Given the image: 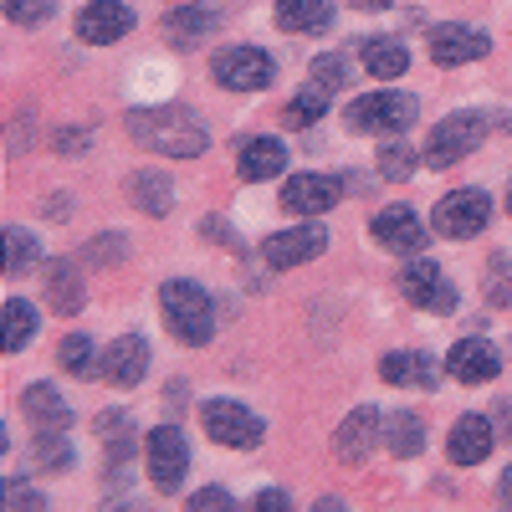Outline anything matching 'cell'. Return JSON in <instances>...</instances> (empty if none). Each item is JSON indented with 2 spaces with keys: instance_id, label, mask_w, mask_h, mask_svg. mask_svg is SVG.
<instances>
[{
  "instance_id": "6da1fadb",
  "label": "cell",
  "mask_w": 512,
  "mask_h": 512,
  "mask_svg": "<svg viewBox=\"0 0 512 512\" xmlns=\"http://www.w3.org/2000/svg\"><path fill=\"white\" fill-rule=\"evenodd\" d=\"M128 134H134V144H144L149 154H164V159H195V154L210 149V134H205L200 113L175 108V103L134 108L128 113Z\"/></svg>"
},
{
  "instance_id": "7a4b0ae2",
  "label": "cell",
  "mask_w": 512,
  "mask_h": 512,
  "mask_svg": "<svg viewBox=\"0 0 512 512\" xmlns=\"http://www.w3.org/2000/svg\"><path fill=\"white\" fill-rule=\"evenodd\" d=\"M159 308H164L169 333H175L180 344L200 349V344L216 338V303H210V292L200 282H185V277L180 282H164L159 287Z\"/></svg>"
},
{
  "instance_id": "3957f363",
  "label": "cell",
  "mask_w": 512,
  "mask_h": 512,
  "mask_svg": "<svg viewBox=\"0 0 512 512\" xmlns=\"http://www.w3.org/2000/svg\"><path fill=\"white\" fill-rule=\"evenodd\" d=\"M415 118H420V103L410 93H364L344 113L354 134H405Z\"/></svg>"
},
{
  "instance_id": "277c9868",
  "label": "cell",
  "mask_w": 512,
  "mask_h": 512,
  "mask_svg": "<svg viewBox=\"0 0 512 512\" xmlns=\"http://www.w3.org/2000/svg\"><path fill=\"white\" fill-rule=\"evenodd\" d=\"M200 420H205V436L216 446H231V451H251V446H262V436H267L262 415L246 410L241 400H205Z\"/></svg>"
},
{
  "instance_id": "5b68a950",
  "label": "cell",
  "mask_w": 512,
  "mask_h": 512,
  "mask_svg": "<svg viewBox=\"0 0 512 512\" xmlns=\"http://www.w3.org/2000/svg\"><path fill=\"white\" fill-rule=\"evenodd\" d=\"M487 139V118L482 113H451L431 128V139H425V164L431 169H451L472 154L477 144Z\"/></svg>"
},
{
  "instance_id": "8992f818",
  "label": "cell",
  "mask_w": 512,
  "mask_h": 512,
  "mask_svg": "<svg viewBox=\"0 0 512 512\" xmlns=\"http://www.w3.org/2000/svg\"><path fill=\"white\" fill-rule=\"evenodd\" d=\"M400 292L420 313H456V282L431 262V256H410L405 272H400Z\"/></svg>"
},
{
  "instance_id": "52a82bcc",
  "label": "cell",
  "mask_w": 512,
  "mask_h": 512,
  "mask_svg": "<svg viewBox=\"0 0 512 512\" xmlns=\"http://www.w3.org/2000/svg\"><path fill=\"white\" fill-rule=\"evenodd\" d=\"M210 72H216V82L231 88V93H262V88H272L277 62L267 52H256V47H226V52H216Z\"/></svg>"
},
{
  "instance_id": "ba28073f",
  "label": "cell",
  "mask_w": 512,
  "mask_h": 512,
  "mask_svg": "<svg viewBox=\"0 0 512 512\" xmlns=\"http://www.w3.org/2000/svg\"><path fill=\"white\" fill-rule=\"evenodd\" d=\"M149 482L159 492H175L190 472V446L180 436V425H159V431H149Z\"/></svg>"
},
{
  "instance_id": "9c48e42d",
  "label": "cell",
  "mask_w": 512,
  "mask_h": 512,
  "mask_svg": "<svg viewBox=\"0 0 512 512\" xmlns=\"http://www.w3.org/2000/svg\"><path fill=\"white\" fill-rule=\"evenodd\" d=\"M487 221H492V200L482 190H451L436 205V231L451 236V241H466V236L487 231Z\"/></svg>"
},
{
  "instance_id": "30bf717a",
  "label": "cell",
  "mask_w": 512,
  "mask_h": 512,
  "mask_svg": "<svg viewBox=\"0 0 512 512\" xmlns=\"http://www.w3.org/2000/svg\"><path fill=\"white\" fill-rule=\"evenodd\" d=\"M492 52V36L482 26H461V21H446L431 31V62L436 67H461V62H482Z\"/></svg>"
},
{
  "instance_id": "8fae6325",
  "label": "cell",
  "mask_w": 512,
  "mask_h": 512,
  "mask_svg": "<svg viewBox=\"0 0 512 512\" xmlns=\"http://www.w3.org/2000/svg\"><path fill=\"white\" fill-rule=\"evenodd\" d=\"M369 236L384 246V251H395V256H420L425 251V226L410 205H384L379 216L369 221Z\"/></svg>"
},
{
  "instance_id": "7c38bea8",
  "label": "cell",
  "mask_w": 512,
  "mask_h": 512,
  "mask_svg": "<svg viewBox=\"0 0 512 512\" xmlns=\"http://www.w3.org/2000/svg\"><path fill=\"white\" fill-rule=\"evenodd\" d=\"M98 374L113 384V390H134V384L149 374V344L139 333L113 338V344L103 349V359H98Z\"/></svg>"
},
{
  "instance_id": "4fadbf2b",
  "label": "cell",
  "mask_w": 512,
  "mask_h": 512,
  "mask_svg": "<svg viewBox=\"0 0 512 512\" xmlns=\"http://www.w3.org/2000/svg\"><path fill=\"white\" fill-rule=\"evenodd\" d=\"M328 251V231L323 226H297V231H277L262 241V256H267V267L287 272V267H303L313 262V256Z\"/></svg>"
},
{
  "instance_id": "5bb4252c",
  "label": "cell",
  "mask_w": 512,
  "mask_h": 512,
  "mask_svg": "<svg viewBox=\"0 0 512 512\" xmlns=\"http://www.w3.org/2000/svg\"><path fill=\"white\" fill-rule=\"evenodd\" d=\"M128 31H134V11L123 0H93V6L77 11V36L88 47H108V41H123Z\"/></svg>"
},
{
  "instance_id": "9a60e30c",
  "label": "cell",
  "mask_w": 512,
  "mask_h": 512,
  "mask_svg": "<svg viewBox=\"0 0 512 512\" xmlns=\"http://www.w3.org/2000/svg\"><path fill=\"white\" fill-rule=\"evenodd\" d=\"M338 195H344V180H333V175H292L282 185V210H292V216H323V210L338 205Z\"/></svg>"
},
{
  "instance_id": "2e32d148",
  "label": "cell",
  "mask_w": 512,
  "mask_h": 512,
  "mask_svg": "<svg viewBox=\"0 0 512 512\" xmlns=\"http://www.w3.org/2000/svg\"><path fill=\"white\" fill-rule=\"evenodd\" d=\"M379 431H384V420H379V410H374V405L349 410V420L333 431V451H338V461H344V466H359V461L374 451Z\"/></svg>"
},
{
  "instance_id": "e0dca14e",
  "label": "cell",
  "mask_w": 512,
  "mask_h": 512,
  "mask_svg": "<svg viewBox=\"0 0 512 512\" xmlns=\"http://www.w3.org/2000/svg\"><path fill=\"white\" fill-rule=\"evenodd\" d=\"M379 379L384 384H400V390H436V359L420 354V349H395L379 359Z\"/></svg>"
},
{
  "instance_id": "ac0fdd59",
  "label": "cell",
  "mask_w": 512,
  "mask_h": 512,
  "mask_svg": "<svg viewBox=\"0 0 512 512\" xmlns=\"http://www.w3.org/2000/svg\"><path fill=\"white\" fill-rule=\"evenodd\" d=\"M446 369H451V379H461V384H487V379L502 369V354L487 344V338H461V344L446 354Z\"/></svg>"
},
{
  "instance_id": "d6986e66",
  "label": "cell",
  "mask_w": 512,
  "mask_h": 512,
  "mask_svg": "<svg viewBox=\"0 0 512 512\" xmlns=\"http://www.w3.org/2000/svg\"><path fill=\"white\" fill-rule=\"evenodd\" d=\"M492 451V420L487 415H461L451 425V461L456 466H477Z\"/></svg>"
},
{
  "instance_id": "ffe728a7",
  "label": "cell",
  "mask_w": 512,
  "mask_h": 512,
  "mask_svg": "<svg viewBox=\"0 0 512 512\" xmlns=\"http://www.w3.org/2000/svg\"><path fill=\"white\" fill-rule=\"evenodd\" d=\"M47 303L52 313H82V303H88V287H82V272L72 262H62V256H52L47 262Z\"/></svg>"
},
{
  "instance_id": "44dd1931",
  "label": "cell",
  "mask_w": 512,
  "mask_h": 512,
  "mask_svg": "<svg viewBox=\"0 0 512 512\" xmlns=\"http://www.w3.org/2000/svg\"><path fill=\"white\" fill-rule=\"evenodd\" d=\"M236 169H241V180H251V185L277 180L282 169H287V149L277 139H246L241 154H236Z\"/></svg>"
},
{
  "instance_id": "7402d4cb",
  "label": "cell",
  "mask_w": 512,
  "mask_h": 512,
  "mask_svg": "<svg viewBox=\"0 0 512 512\" xmlns=\"http://www.w3.org/2000/svg\"><path fill=\"white\" fill-rule=\"evenodd\" d=\"M21 410H26V420L36 425V431H67L72 425V410L52 384H31V390L21 395Z\"/></svg>"
},
{
  "instance_id": "603a6c76",
  "label": "cell",
  "mask_w": 512,
  "mask_h": 512,
  "mask_svg": "<svg viewBox=\"0 0 512 512\" xmlns=\"http://www.w3.org/2000/svg\"><path fill=\"white\" fill-rule=\"evenodd\" d=\"M128 200L144 205V216H169V210H175V185H169L164 169H139V175L128 180Z\"/></svg>"
},
{
  "instance_id": "cb8c5ba5",
  "label": "cell",
  "mask_w": 512,
  "mask_h": 512,
  "mask_svg": "<svg viewBox=\"0 0 512 512\" xmlns=\"http://www.w3.org/2000/svg\"><path fill=\"white\" fill-rule=\"evenodd\" d=\"M277 26L282 31H328L333 26V0H277Z\"/></svg>"
},
{
  "instance_id": "d4e9b609",
  "label": "cell",
  "mask_w": 512,
  "mask_h": 512,
  "mask_svg": "<svg viewBox=\"0 0 512 512\" xmlns=\"http://www.w3.org/2000/svg\"><path fill=\"white\" fill-rule=\"evenodd\" d=\"M98 436L108 441V482H118L123 461L134 456V420L118 415V410H108V415H98Z\"/></svg>"
},
{
  "instance_id": "484cf974",
  "label": "cell",
  "mask_w": 512,
  "mask_h": 512,
  "mask_svg": "<svg viewBox=\"0 0 512 512\" xmlns=\"http://www.w3.org/2000/svg\"><path fill=\"white\" fill-rule=\"evenodd\" d=\"M364 67L379 82H395V77H405L410 52L400 47V41H390V36H364Z\"/></svg>"
},
{
  "instance_id": "4316f807",
  "label": "cell",
  "mask_w": 512,
  "mask_h": 512,
  "mask_svg": "<svg viewBox=\"0 0 512 512\" xmlns=\"http://www.w3.org/2000/svg\"><path fill=\"white\" fill-rule=\"evenodd\" d=\"M31 333H36V308L21 303V297H11V303L0 308V349L21 354V349L31 344Z\"/></svg>"
},
{
  "instance_id": "83f0119b",
  "label": "cell",
  "mask_w": 512,
  "mask_h": 512,
  "mask_svg": "<svg viewBox=\"0 0 512 512\" xmlns=\"http://www.w3.org/2000/svg\"><path fill=\"white\" fill-rule=\"evenodd\" d=\"M210 31H216V11H205V6H185V11L164 16V36L175 41V47H190V41H200Z\"/></svg>"
},
{
  "instance_id": "f1b7e54d",
  "label": "cell",
  "mask_w": 512,
  "mask_h": 512,
  "mask_svg": "<svg viewBox=\"0 0 512 512\" xmlns=\"http://www.w3.org/2000/svg\"><path fill=\"white\" fill-rule=\"evenodd\" d=\"M384 441H390V451H395V456H415V451H420V441H425L420 415H415V410H395L390 420H384Z\"/></svg>"
},
{
  "instance_id": "f546056e",
  "label": "cell",
  "mask_w": 512,
  "mask_h": 512,
  "mask_svg": "<svg viewBox=\"0 0 512 512\" xmlns=\"http://www.w3.org/2000/svg\"><path fill=\"white\" fill-rule=\"evenodd\" d=\"M36 456V466H41V472H67V466H72V446L62 441V431H36V446H31Z\"/></svg>"
},
{
  "instance_id": "4dcf8cb0",
  "label": "cell",
  "mask_w": 512,
  "mask_h": 512,
  "mask_svg": "<svg viewBox=\"0 0 512 512\" xmlns=\"http://www.w3.org/2000/svg\"><path fill=\"white\" fill-rule=\"evenodd\" d=\"M328 98H333V93H323V88L297 93V98L287 103V128H308V123H318V118L328 113Z\"/></svg>"
},
{
  "instance_id": "1f68e13d",
  "label": "cell",
  "mask_w": 512,
  "mask_h": 512,
  "mask_svg": "<svg viewBox=\"0 0 512 512\" xmlns=\"http://www.w3.org/2000/svg\"><path fill=\"white\" fill-rule=\"evenodd\" d=\"M31 262H36V236L21 231V226H11L6 231V277H21Z\"/></svg>"
},
{
  "instance_id": "d6a6232c",
  "label": "cell",
  "mask_w": 512,
  "mask_h": 512,
  "mask_svg": "<svg viewBox=\"0 0 512 512\" xmlns=\"http://www.w3.org/2000/svg\"><path fill=\"white\" fill-rule=\"evenodd\" d=\"M62 369L67 374H82V379L93 374V338L88 333H67L62 338Z\"/></svg>"
},
{
  "instance_id": "836d02e7",
  "label": "cell",
  "mask_w": 512,
  "mask_h": 512,
  "mask_svg": "<svg viewBox=\"0 0 512 512\" xmlns=\"http://www.w3.org/2000/svg\"><path fill=\"white\" fill-rule=\"evenodd\" d=\"M349 82V62L338 57V52H323V57H313V88H323V93H338Z\"/></svg>"
},
{
  "instance_id": "e575fe53",
  "label": "cell",
  "mask_w": 512,
  "mask_h": 512,
  "mask_svg": "<svg viewBox=\"0 0 512 512\" xmlns=\"http://www.w3.org/2000/svg\"><path fill=\"white\" fill-rule=\"evenodd\" d=\"M415 164H420V154H415V149H405V144H390V149L379 154V175L400 185V180H410V175H415Z\"/></svg>"
},
{
  "instance_id": "d590c367",
  "label": "cell",
  "mask_w": 512,
  "mask_h": 512,
  "mask_svg": "<svg viewBox=\"0 0 512 512\" xmlns=\"http://www.w3.org/2000/svg\"><path fill=\"white\" fill-rule=\"evenodd\" d=\"M0 512H47V497L31 492L26 482H11L6 477V487H0Z\"/></svg>"
},
{
  "instance_id": "8d00e7d4",
  "label": "cell",
  "mask_w": 512,
  "mask_h": 512,
  "mask_svg": "<svg viewBox=\"0 0 512 512\" xmlns=\"http://www.w3.org/2000/svg\"><path fill=\"white\" fill-rule=\"evenodd\" d=\"M123 251H128V241H123L118 231H103V236L88 241V251H82V256H88L93 267H118V262H123Z\"/></svg>"
},
{
  "instance_id": "74e56055",
  "label": "cell",
  "mask_w": 512,
  "mask_h": 512,
  "mask_svg": "<svg viewBox=\"0 0 512 512\" xmlns=\"http://www.w3.org/2000/svg\"><path fill=\"white\" fill-rule=\"evenodd\" d=\"M487 297L497 308H512V262L507 256H492L487 262Z\"/></svg>"
},
{
  "instance_id": "f35d334b",
  "label": "cell",
  "mask_w": 512,
  "mask_h": 512,
  "mask_svg": "<svg viewBox=\"0 0 512 512\" xmlns=\"http://www.w3.org/2000/svg\"><path fill=\"white\" fill-rule=\"evenodd\" d=\"M57 11V0H6V21H16V26H41Z\"/></svg>"
},
{
  "instance_id": "ab89813d",
  "label": "cell",
  "mask_w": 512,
  "mask_h": 512,
  "mask_svg": "<svg viewBox=\"0 0 512 512\" xmlns=\"http://www.w3.org/2000/svg\"><path fill=\"white\" fill-rule=\"evenodd\" d=\"M185 512H241L236 507V497L226 492V487H205V492H195L190 497V507Z\"/></svg>"
},
{
  "instance_id": "60d3db41",
  "label": "cell",
  "mask_w": 512,
  "mask_h": 512,
  "mask_svg": "<svg viewBox=\"0 0 512 512\" xmlns=\"http://www.w3.org/2000/svg\"><path fill=\"white\" fill-rule=\"evenodd\" d=\"M52 144H57L62 154H82V149L93 144V134H88V128H62V134H57Z\"/></svg>"
},
{
  "instance_id": "b9f144b4",
  "label": "cell",
  "mask_w": 512,
  "mask_h": 512,
  "mask_svg": "<svg viewBox=\"0 0 512 512\" xmlns=\"http://www.w3.org/2000/svg\"><path fill=\"white\" fill-rule=\"evenodd\" d=\"M251 512H292V502H287V492H282V487H267V492H256Z\"/></svg>"
},
{
  "instance_id": "7bdbcfd3",
  "label": "cell",
  "mask_w": 512,
  "mask_h": 512,
  "mask_svg": "<svg viewBox=\"0 0 512 512\" xmlns=\"http://www.w3.org/2000/svg\"><path fill=\"white\" fill-rule=\"evenodd\" d=\"M41 210H47V216H57V221H67V216H72V200H67V195H52Z\"/></svg>"
},
{
  "instance_id": "ee69618b",
  "label": "cell",
  "mask_w": 512,
  "mask_h": 512,
  "mask_svg": "<svg viewBox=\"0 0 512 512\" xmlns=\"http://www.w3.org/2000/svg\"><path fill=\"white\" fill-rule=\"evenodd\" d=\"M313 512H349V507L338 502V497H318V502H313Z\"/></svg>"
},
{
  "instance_id": "f6af8a7d",
  "label": "cell",
  "mask_w": 512,
  "mask_h": 512,
  "mask_svg": "<svg viewBox=\"0 0 512 512\" xmlns=\"http://www.w3.org/2000/svg\"><path fill=\"white\" fill-rule=\"evenodd\" d=\"M497 492H502V502L512 507V466H507V472H502V482H497Z\"/></svg>"
},
{
  "instance_id": "bcb514c9",
  "label": "cell",
  "mask_w": 512,
  "mask_h": 512,
  "mask_svg": "<svg viewBox=\"0 0 512 512\" xmlns=\"http://www.w3.org/2000/svg\"><path fill=\"white\" fill-rule=\"evenodd\" d=\"M349 6H359V11H384L390 0H349Z\"/></svg>"
},
{
  "instance_id": "7dc6e473",
  "label": "cell",
  "mask_w": 512,
  "mask_h": 512,
  "mask_svg": "<svg viewBox=\"0 0 512 512\" xmlns=\"http://www.w3.org/2000/svg\"><path fill=\"white\" fill-rule=\"evenodd\" d=\"M507 210H512V185H507Z\"/></svg>"
}]
</instances>
